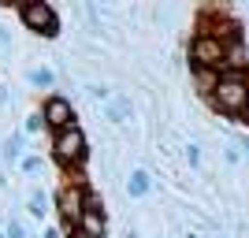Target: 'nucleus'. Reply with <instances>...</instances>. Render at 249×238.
<instances>
[{"label":"nucleus","mask_w":249,"mask_h":238,"mask_svg":"<svg viewBox=\"0 0 249 238\" xmlns=\"http://www.w3.org/2000/svg\"><path fill=\"white\" fill-rule=\"evenodd\" d=\"M126 194L130 197H145L149 194V175L138 167V171H130V183H126Z\"/></svg>","instance_id":"8"},{"label":"nucleus","mask_w":249,"mask_h":238,"mask_svg":"<svg viewBox=\"0 0 249 238\" xmlns=\"http://www.w3.org/2000/svg\"><path fill=\"white\" fill-rule=\"evenodd\" d=\"M190 238H197V235H190Z\"/></svg>","instance_id":"22"},{"label":"nucleus","mask_w":249,"mask_h":238,"mask_svg":"<svg viewBox=\"0 0 249 238\" xmlns=\"http://www.w3.org/2000/svg\"><path fill=\"white\" fill-rule=\"evenodd\" d=\"M0 238H8V235H0Z\"/></svg>","instance_id":"21"},{"label":"nucleus","mask_w":249,"mask_h":238,"mask_svg":"<svg viewBox=\"0 0 249 238\" xmlns=\"http://www.w3.org/2000/svg\"><path fill=\"white\" fill-rule=\"evenodd\" d=\"M216 82H219V74L212 71V67H197V86H201V93H208V97H212Z\"/></svg>","instance_id":"10"},{"label":"nucleus","mask_w":249,"mask_h":238,"mask_svg":"<svg viewBox=\"0 0 249 238\" xmlns=\"http://www.w3.org/2000/svg\"><path fill=\"white\" fill-rule=\"evenodd\" d=\"M45 238H60V235H56V231H45Z\"/></svg>","instance_id":"19"},{"label":"nucleus","mask_w":249,"mask_h":238,"mask_svg":"<svg viewBox=\"0 0 249 238\" xmlns=\"http://www.w3.org/2000/svg\"><path fill=\"white\" fill-rule=\"evenodd\" d=\"M108 119H112V123H126V119H130V101H126V97H115V101L108 104Z\"/></svg>","instance_id":"9"},{"label":"nucleus","mask_w":249,"mask_h":238,"mask_svg":"<svg viewBox=\"0 0 249 238\" xmlns=\"http://www.w3.org/2000/svg\"><path fill=\"white\" fill-rule=\"evenodd\" d=\"M26 82H34V86H52L56 78H52V71H49V67H34V71L26 74Z\"/></svg>","instance_id":"11"},{"label":"nucleus","mask_w":249,"mask_h":238,"mask_svg":"<svg viewBox=\"0 0 249 238\" xmlns=\"http://www.w3.org/2000/svg\"><path fill=\"white\" fill-rule=\"evenodd\" d=\"M41 127H45V115L41 112H34L30 119H26V130H30V134H34V130H41Z\"/></svg>","instance_id":"14"},{"label":"nucleus","mask_w":249,"mask_h":238,"mask_svg":"<svg viewBox=\"0 0 249 238\" xmlns=\"http://www.w3.org/2000/svg\"><path fill=\"white\" fill-rule=\"evenodd\" d=\"M86 153H89V142H86V130L78 123L52 134V160L60 167H78L86 160Z\"/></svg>","instance_id":"1"},{"label":"nucleus","mask_w":249,"mask_h":238,"mask_svg":"<svg viewBox=\"0 0 249 238\" xmlns=\"http://www.w3.org/2000/svg\"><path fill=\"white\" fill-rule=\"evenodd\" d=\"M212 101H216L219 112H227V115H242V108H246L249 101V78L246 74H219V82L216 90H212Z\"/></svg>","instance_id":"2"},{"label":"nucleus","mask_w":249,"mask_h":238,"mask_svg":"<svg viewBox=\"0 0 249 238\" xmlns=\"http://www.w3.org/2000/svg\"><path fill=\"white\" fill-rule=\"evenodd\" d=\"M22 171H41V160H37V156H26V160H22Z\"/></svg>","instance_id":"16"},{"label":"nucleus","mask_w":249,"mask_h":238,"mask_svg":"<svg viewBox=\"0 0 249 238\" xmlns=\"http://www.w3.org/2000/svg\"><path fill=\"white\" fill-rule=\"evenodd\" d=\"M8 238H26V231H22L19 220H11V223H8Z\"/></svg>","instance_id":"15"},{"label":"nucleus","mask_w":249,"mask_h":238,"mask_svg":"<svg viewBox=\"0 0 249 238\" xmlns=\"http://www.w3.org/2000/svg\"><path fill=\"white\" fill-rule=\"evenodd\" d=\"M242 115H246V123H249V101H246V108H242Z\"/></svg>","instance_id":"18"},{"label":"nucleus","mask_w":249,"mask_h":238,"mask_svg":"<svg viewBox=\"0 0 249 238\" xmlns=\"http://www.w3.org/2000/svg\"><path fill=\"white\" fill-rule=\"evenodd\" d=\"M74 231L89 235V238H104V212H82L74 220Z\"/></svg>","instance_id":"7"},{"label":"nucleus","mask_w":249,"mask_h":238,"mask_svg":"<svg viewBox=\"0 0 249 238\" xmlns=\"http://www.w3.org/2000/svg\"><path fill=\"white\" fill-rule=\"evenodd\" d=\"M19 153H22V138H19V134H11L8 142H4V160H15Z\"/></svg>","instance_id":"12"},{"label":"nucleus","mask_w":249,"mask_h":238,"mask_svg":"<svg viewBox=\"0 0 249 238\" xmlns=\"http://www.w3.org/2000/svg\"><path fill=\"white\" fill-rule=\"evenodd\" d=\"M71 238H89V235H78V231H74V235H71Z\"/></svg>","instance_id":"20"},{"label":"nucleus","mask_w":249,"mask_h":238,"mask_svg":"<svg viewBox=\"0 0 249 238\" xmlns=\"http://www.w3.org/2000/svg\"><path fill=\"white\" fill-rule=\"evenodd\" d=\"M223 67H231V74H246V71H249V45H246V41H234V45H227Z\"/></svg>","instance_id":"6"},{"label":"nucleus","mask_w":249,"mask_h":238,"mask_svg":"<svg viewBox=\"0 0 249 238\" xmlns=\"http://www.w3.org/2000/svg\"><path fill=\"white\" fill-rule=\"evenodd\" d=\"M223 56H227V45L216 41L212 34H197L194 37V45H190V63H194V71L197 67H223Z\"/></svg>","instance_id":"4"},{"label":"nucleus","mask_w":249,"mask_h":238,"mask_svg":"<svg viewBox=\"0 0 249 238\" xmlns=\"http://www.w3.org/2000/svg\"><path fill=\"white\" fill-rule=\"evenodd\" d=\"M30 208H34V216H49V212H45V194H41V190H34V194H30Z\"/></svg>","instance_id":"13"},{"label":"nucleus","mask_w":249,"mask_h":238,"mask_svg":"<svg viewBox=\"0 0 249 238\" xmlns=\"http://www.w3.org/2000/svg\"><path fill=\"white\" fill-rule=\"evenodd\" d=\"M186 160H190V164H194V167L201 164V149H197V145H190V149H186Z\"/></svg>","instance_id":"17"},{"label":"nucleus","mask_w":249,"mask_h":238,"mask_svg":"<svg viewBox=\"0 0 249 238\" xmlns=\"http://www.w3.org/2000/svg\"><path fill=\"white\" fill-rule=\"evenodd\" d=\"M41 115H45V127H52V134H56V130H67V127L78 123V119H74L71 101H67V97H60V93H52L49 101L41 104Z\"/></svg>","instance_id":"5"},{"label":"nucleus","mask_w":249,"mask_h":238,"mask_svg":"<svg viewBox=\"0 0 249 238\" xmlns=\"http://www.w3.org/2000/svg\"><path fill=\"white\" fill-rule=\"evenodd\" d=\"M15 11H19V22L26 30L41 34V37H56L60 34V19H56L52 4H15Z\"/></svg>","instance_id":"3"}]
</instances>
